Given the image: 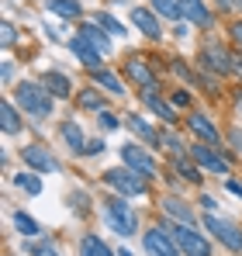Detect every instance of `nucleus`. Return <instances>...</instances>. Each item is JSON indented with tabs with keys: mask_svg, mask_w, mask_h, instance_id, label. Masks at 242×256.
<instances>
[{
	"mask_svg": "<svg viewBox=\"0 0 242 256\" xmlns=\"http://www.w3.org/2000/svg\"><path fill=\"white\" fill-rule=\"evenodd\" d=\"M45 90L52 94V97H70V80L62 76V73H45Z\"/></svg>",
	"mask_w": 242,
	"mask_h": 256,
	"instance_id": "14",
	"label": "nucleus"
},
{
	"mask_svg": "<svg viewBox=\"0 0 242 256\" xmlns=\"http://www.w3.org/2000/svg\"><path fill=\"white\" fill-rule=\"evenodd\" d=\"M97 104H100V97H97L94 90H86V94H83V108H97Z\"/></svg>",
	"mask_w": 242,
	"mask_h": 256,
	"instance_id": "33",
	"label": "nucleus"
},
{
	"mask_svg": "<svg viewBox=\"0 0 242 256\" xmlns=\"http://www.w3.org/2000/svg\"><path fill=\"white\" fill-rule=\"evenodd\" d=\"M187 122H190V128H194V132H198L201 138H208V142H218V128L211 125V122H208L204 114H190Z\"/></svg>",
	"mask_w": 242,
	"mask_h": 256,
	"instance_id": "16",
	"label": "nucleus"
},
{
	"mask_svg": "<svg viewBox=\"0 0 242 256\" xmlns=\"http://www.w3.org/2000/svg\"><path fill=\"white\" fill-rule=\"evenodd\" d=\"M14 94H18V104H21L32 118H48V114H52V94H48L45 86H38V84H21Z\"/></svg>",
	"mask_w": 242,
	"mask_h": 256,
	"instance_id": "1",
	"label": "nucleus"
},
{
	"mask_svg": "<svg viewBox=\"0 0 242 256\" xmlns=\"http://www.w3.org/2000/svg\"><path fill=\"white\" fill-rule=\"evenodd\" d=\"M48 7H52L56 14H62V18H76V14H80V4H76V0H48Z\"/></svg>",
	"mask_w": 242,
	"mask_h": 256,
	"instance_id": "25",
	"label": "nucleus"
},
{
	"mask_svg": "<svg viewBox=\"0 0 242 256\" xmlns=\"http://www.w3.org/2000/svg\"><path fill=\"white\" fill-rule=\"evenodd\" d=\"M104 218H108V228H114L118 236H132L135 232V212L121 201V198H108V208H104Z\"/></svg>",
	"mask_w": 242,
	"mask_h": 256,
	"instance_id": "3",
	"label": "nucleus"
},
{
	"mask_svg": "<svg viewBox=\"0 0 242 256\" xmlns=\"http://www.w3.org/2000/svg\"><path fill=\"white\" fill-rule=\"evenodd\" d=\"M204 62H208L211 70H218V73H228V70H232V66H228V56H225L222 48H214V45L204 48Z\"/></svg>",
	"mask_w": 242,
	"mask_h": 256,
	"instance_id": "18",
	"label": "nucleus"
},
{
	"mask_svg": "<svg viewBox=\"0 0 242 256\" xmlns=\"http://www.w3.org/2000/svg\"><path fill=\"white\" fill-rule=\"evenodd\" d=\"M176 170L184 173V176H187V180H194V184H198V180H201V173L194 170V166H190V163H187V160H184V156H180V160H176Z\"/></svg>",
	"mask_w": 242,
	"mask_h": 256,
	"instance_id": "30",
	"label": "nucleus"
},
{
	"mask_svg": "<svg viewBox=\"0 0 242 256\" xmlns=\"http://www.w3.org/2000/svg\"><path fill=\"white\" fill-rule=\"evenodd\" d=\"M62 138L70 142V149H76V152L83 149V128L76 125V122H66V125H62Z\"/></svg>",
	"mask_w": 242,
	"mask_h": 256,
	"instance_id": "21",
	"label": "nucleus"
},
{
	"mask_svg": "<svg viewBox=\"0 0 242 256\" xmlns=\"http://www.w3.org/2000/svg\"><path fill=\"white\" fill-rule=\"evenodd\" d=\"M180 10H184V18H190L198 28H208V24H211V10L204 7V0H180Z\"/></svg>",
	"mask_w": 242,
	"mask_h": 256,
	"instance_id": "12",
	"label": "nucleus"
},
{
	"mask_svg": "<svg viewBox=\"0 0 242 256\" xmlns=\"http://www.w3.org/2000/svg\"><path fill=\"white\" fill-rule=\"evenodd\" d=\"M14 225H18V232H21V236H38V222H35L32 214L18 212V214H14Z\"/></svg>",
	"mask_w": 242,
	"mask_h": 256,
	"instance_id": "22",
	"label": "nucleus"
},
{
	"mask_svg": "<svg viewBox=\"0 0 242 256\" xmlns=\"http://www.w3.org/2000/svg\"><path fill=\"white\" fill-rule=\"evenodd\" d=\"M204 225H208L211 236H214L218 242H225L228 250H236V253L242 250V232L232 225V222H225V218H218L214 212H208V214H204Z\"/></svg>",
	"mask_w": 242,
	"mask_h": 256,
	"instance_id": "4",
	"label": "nucleus"
},
{
	"mask_svg": "<svg viewBox=\"0 0 242 256\" xmlns=\"http://www.w3.org/2000/svg\"><path fill=\"white\" fill-rule=\"evenodd\" d=\"M121 160H124L128 170L142 173V176H156V163H152V156L142 152L138 146H124V149H121Z\"/></svg>",
	"mask_w": 242,
	"mask_h": 256,
	"instance_id": "8",
	"label": "nucleus"
},
{
	"mask_svg": "<svg viewBox=\"0 0 242 256\" xmlns=\"http://www.w3.org/2000/svg\"><path fill=\"white\" fill-rule=\"evenodd\" d=\"M162 228L173 236V242L184 250L187 256H211V246H208V239L198 236L190 225H176V222H162Z\"/></svg>",
	"mask_w": 242,
	"mask_h": 256,
	"instance_id": "2",
	"label": "nucleus"
},
{
	"mask_svg": "<svg viewBox=\"0 0 242 256\" xmlns=\"http://www.w3.org/2000/svg\"><path fill=\"white\" fill-rule=\"evenodd\" d=\"M128 128H132L135 135H142L146 142H156V132H152L149 125H146V122H138V118H132V122H128Z\"/></svg>",
	"mask_w": 242,
	"mask_h": 256,
	"instance_id": "28",
	"label": "nucleus"
},
{
	"mask_svg": "<svg viewBox=\"0 0 242 256\" xmlns=\"http://www.w3.org/2000/svg\"><path fill=\"white\" fill-rule=\"evenodd\" d=\"M0 118H4V132H7V135H14V132L21 128L18 111H14V104H10V100H4V104H0Z\"/></svg>",
	"mask_w": 242,
	"mask_h": 256,
	"instance_id": "20",
	"label": "nucleus"
},
{
	"mask_svg": "<svg viewBox=\"0 0 242 256\" xmlns=\"http://www.w3.org/2000/svg\"><path fill=\"white\" fill-rule=\"evenodd\" d=\"M70 48H73V56L80 59L86 70H94V73L100 70V48H94L86 38H73V42H70Z\"/></svg>",
	"mask_w": 242,
	"mask_h": 256,
	"instance_id": "9",
	"label": "nucleus"
},
{
	"mask_svg": "<svg viewBox=\"0 0 242 256\" xmlns=\"http://www.w3.org/2000/svg\"><path fill=\"white\" fill-rule=\"evenodd\" d=\"M228 138H232V142H236V149H239V152H242V132H239V128H236V132H232V135H228Z\"/></svg>",
	"mask_w": 242,
	"mask_h": 256,
	"instance_id": "36",
	"label": "nucleus"
},
{
	"mask_svg": "<svg viewBox=\"0 0 242 256\" xmlns=\"http://www.w3.org/2000/svg\"><path fill=\"white\" fill-rule=\"evenodd\" d=\"M0 32H4V45H10V42H14V28H10V24H4Z\"/></svg>",
	"mask_w": 242,
	"mask_h": 256,
	"instance_id": "35",
	"label": "nucleus"
},
{
	"mask_svg": "<svg viewBox=\"0 0 242 256\" xmlns=\"http://www.w3.org/2000/svg\"><path fill=\"white\" fill-rule=\"evenodd\" d=\"M152 7L160 10L162 18H170V21H176L184 10H180V0H152Z\"/></svg>",
	"mask_w": 242,
	"mask_h": 256,
	"instance_id": "24",
	"label": "nucleus"
},
{
	"mask_svg": "<svg viewBox=\"0 0 242 256\" xmlns=\"http://www.w3.org/2000/svg\"><path fill=\"white\" fill-rule=\"evenodd\" d=\"M80 38H86L90 45H97L100 52H104V48H111V42H108V35H104V32H100L97 24H83V28H80Z\"/></svg>",
	"mask_w": 242,
	"mask_h": 256,
	"instance_id": "19",
	"label": "nucleus"
},
{
	"mask_svg": "<svg viewBox=\"0 0 242 256\" xmlns=\"http://www.w3.org/2000/svg\"><path fill=\"white\" fill-rule=\"evenodd\" d=\"M94 76H97V84H100V86H108V94H124V86H121V80L114 76V73H108V70H97Z\"/></svg>",
	"mask_w": 242,
	"mask_h": 256,
	"instance_id": "23",
	"label": "nucleus"
},
{
	"mask_svg": "<svg viewBox=\"0 0 242 256\" xmlns=\"http://www.w3.org/2000/svg\"><path fill=\"white\" fill-rule=\"evenodd\" d=\"M21 190H28V194H42V180L35 173H18V180H14Z\"/></svg>",
	"mask_w": 242,
	"mask_h": 256,
	"instance_id": "26",
	"label": "nucleus"
},
{
	"mask_svg": "<svg viewBox=\"0 0 242 256\" xmlns=\"http://www.w3.org/2000/svg\"><path fill=\"white\" fill-rule=\"evenodd\" d=\"M166 212H170V214H176V218H184L187 225L194 222V214H190V208H187V204H180V198H166Z\"/></svg>",
	"mask_w": 242,
	"mask_h": 256,
	"instance_id": "27",
	"label": "nucleus"
},
{
	"mask_svg": "<svg viewBox=\"0 0 242 256\" xmlns=\"http://www.w3.org/2000/svg\"><path fill=\"white\" fill-rule=\"evenodd\" d=\"M190 152H194V160H198V163H204L208 170H214V173H228V163H225L222 156H214V152H211L208 146H194Z\"/></svg>",
	"mask_w": 242,
	"mask_h": 256,
	"instance_id": "13",
	"label": "nucleus"
},
{
	"mask_svg": "<svg viewBox=\"0 0 242 256\" xmlns=\"http://www.w3.org/2000/svg\"><path fill=\"white\" fill-rule=\"evenodd\" d=\"M80 256H114L97 236H83V242H80Z\"/></svg>",
	"mask_w": 242,
	"mask_h": 256,
	"instance_id": "17",
	"label": "nucleus"
},
{
	"mask_svg": "<svg viewBox=\"0 0 242 256\" xmlns=\"http://www.w3.org/2000/svg\"><path fill=\"white\" fill-rule=\"evenodd\" d=\"M232 35H236V42L242 45V21H239V24H232Z\"/></svg>",
	"mask_w": 242,
	"mask_h": 256,
	"instance_id": "37",
	"label": "nucleus"
},
{
	"mask_svg": "<svg viewBox=\"0 0 242 256\" xmlns=\"http://www.w3.org/2000/svg\"><path fill=\"white\" fill-rule=\"evenodd\" d=\"M162 146H166V149H173L176 156H184V142H180L176 135H162Z\"/></svg>",
	"mask_w": 242,
	"mask_h": 256,
	"instance_id": "32",
	"label": "nucleus"
},
{
	"mask_svg": "<svg viewBox=\"0 0 242 256\" xmlns=\"http://www.w3.org/2000/svg\"><path fill=\"white\" fill-rule=\"evenodd\" d=\"M97 24H100V28H108L111 35H124V28H121V24L114 21V18H111V14H100V18H97Z\"/></svg>",
	"mask_w": 242,
	"mask_h": 256,
	"instance_id": "29",
	"label": "nucleus"
},
{
	"mask_svg": "<svg viewBox=\"0 0 242 256\" xmlns=\"http://www.w3.org/2000/svg\"><path fill=\"white\" fill-rule=\"evenodd\" d=\"M132 24L146 35V38H160L162 35V28H160V21L146 10V7H132Z\"/></svg>",
	"mask_w": 242,
	"mask_h": 256,
	"instance_id": "10",
	"label": "nucleus"
},
{
	"mask_svg": "<svg viewBox=\"0 0 242 256\" xmlns=\"http://www.w3.org/2000/svg\"><path fill=\"white\" fill-rule=\"evenodd\" d=\"M146 253L149 256H180V246L173 242V236L160 225V228L146 232Z\"/></svg>",
	"mask_w": 242,
	"mask_h": 256,
	"instance_id": "5",
	"label": "nucleus"
},
{
	"mask_svg": "<svg viewBox=\"0 0 242 256\" xmlns=\"http://www.w3.org/2000/svg\"><path fill=\"white\" fill-rule=\"evenodd\" d=\"M146 104H149V108H152V111L160 114L162 122H176V114H173V108H170V104H166L162 97H156V90H146Z\"/></svg>",
	"mask_w": 242,
	"mask_h": 256,
	"instance_id": "15",
	"label": "nucleus"
},
{
	"mask_svg": "<svg viewBox=\"0 0 242 256\" xmlns=\"http://www.w3.org/2000/svg\"><path fill=\"white\" fill-rule=\"evenodd\" d=\"M173 104H176V108H184V104H190V97L180 90V94H173Z\"/></svg>",
	"mask_w": 242,
	"mask_h": 256,
	"instance_id": "34",
	"label": "nucleus"
},
{
	"mask_svg": "<svg viewBox=\"0 0 242 256\" xmlns=\"http://www.w3.org/2000/svg\"><path fill=\"white\" fill-rule=\"evenodd\" d=\"M124 73H128V80H135L138 86H146V90H156V80H152V73L146 70V62H142L138 56H128V62H124Z\"/></svg>",
	"mask_w": 242,
	"mask_h": 256,
	"instance_id": "11",
	"label": "nucleus"
},
{
	"mask_svg": "<svg viewBox=\"0 0 242 256\" xmlns=\"http://www.w3.org/2000/svg\"><path fill=\"white\" fill-rule=\"evenodd\" d=\"M228 190H232V194H239V198H242V184H236V180L228 184Z\"/></svg>",
	"mask_w": 242,
	"mask_h": 256,
	"instance_id": "38",
	"label": "nucleus"
},
{
	"mask_svg": "<svg viewBox=\"0 0 242 256\" xmlns=\"http://www.w3.org/2000/svg\"><path fill=\"white\" fill-rule=\"evenodd\" d=\"M21 160L38 173H59V160H56L45 146H24V149H21Z\"/></svg>",
	"mask_w": 242,
	"mask_h": 256,
	"instance_id": "6",
	"label": "nucleus"
},
{
	"mask_svg": "<svg viewBox=\"0 0 242 256\" xmlns=\"http://www.w3.org/2000/svg\"><path fill=\"white\" fill-rule=\"evenodd\" d=\"M38 256H59V253H56V250H42Z\"/></svg>",
	"mask_w": 242,
	"mask_h": 256,
	"instance_id": "39",
	"label": "nucleus"
},
{
	"mask_svg": "<svg viewBox=\"0 0 242 256\" xmlns=\"http://www.w3.org/2000/svg\"><path fill=\"white\" fill-rule=\"evenodd\" d=\"M97 125L104 128V132H114V128H118V118H114L111 111H100V118H97Z\"/></svg>",
	"mask_w": 242,
	"mask_h": 256,
	"instance_id": "31",
	"label": "nucleus"
},
{
	"mask_svg": "<svg viewBox=\"0 0 242 256\" xmlns=\"http://www.w3.org/2000/svg\"><path fill=\"white\" fill-rule=\"evenodd\" d=\"M108 184L121 194H146V176L135 170H108Z\"/></svg>",
	"mask_w": 242,
	"mask_h": 256,
	"instance_id": "7",
	"label": "nucleus"
}]
</instances>
